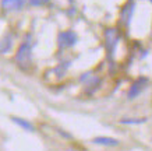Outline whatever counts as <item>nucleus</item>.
I'll use <instances>...</instances> for the list:
<instances>
[{"mask_svg":"<svg viewBox=\"0 0 152 151\" xmlns=\"http://www.w3.org/2000/svg\"><path fill=\"white\" fill-rule=\"evenodd\" d=\"M148 82H149V80H148L147 77H138L137 78V80L131 84V87H130V90H129V94H127L129 99L137 98V96L145 90V87L148 85Z\"/></svg>","mask_w":152,"mask_h":151,"instance_id":"obj_4","label":"nucleus"},{"mask_svg":"<svg viewBox=\"0 0 152 151\" xmlns=\"http://www.w3.org/2000/svg\"><path fill=\"white\" fill-rule=\"evenodd\" d=\"M11 48H13V37L10 34H7V35H4L0 39V53L6 55Z\"/></svg>","mask_w":152,"mask_h":151,"instance_id":"obj_7","label":"nucleus"},{"mask_svg":"<svg viewBox=\"0 0 152 151\" xmlns=\"http://www.w3.org/2000/svg\"><path fill=\"white\" fill-rule=\"evenodd\" d=\"M119 42V32L116 28H109L105 31V45L106 49L109 52V55H113L116 49V45Z\"/></svg>","mask_w":152,"mask_h":151,"instance_id":"obj_3","label":"nucleus"},{"mask_svg":"<svg viewBox=\"0 0 152 151\" xmlns=\"http://www.w3.org/2000/svg\"><path fill=\"white\" fill-rule=\"evenodd\" d=\"M13 119V122L14 123H17L20 126V127H23V129H25L27 132H35V126H34L29 120H25V119H21V118H15V116H13L11 118Z\"/></svg>","mask_w":152,"mask_h":151,"instance_id":"obj_8","label":"nucleus"},{"mask_svg":"<svg viewBox=\"0 0 152 151\" xmlns=\"http://www.w3.org/2000/svg\"><path fill=\"white\" fill-rule=\"evenodd\" d=\"M49 3V0H29V4L34 6V7H41V6H45Z\"/></svg>","mask_w":152,"mask_h":151,"instance_id":"obj_12","label":"nucleus"},{"mask_svg":"<svg viewBox=\"0 0 152 151\" xmlns=\"http://www.w3.org/2000/svg\"><path fill=\"white\" fill-rule=\"evenodd\" d=\"M94 144H98V146H105V147H116L119 146V140L112 137H106V136H99V137H95L92 140Z\"/></svg>","mask_w":152,"mask_h":151,"instance_id":"obj_6","label":"nucleus"},{"mask_svg":"<svg viewBox=\"0 0 152 151\" xmlns=\"http://www.w3.org/2000/svg\"><path fill=\"white\" fill-rule=\"evenodd\" d=\"M14 60H15L17 66L23 70H28L32 66V45H31V42H21V45L18 46V49L15 52Z\"/></svg>","mask_w":152,"mask_h":151,"instance_id":"obj_1","label":"nucleus"},{"mask_svg":"<svg viewBox=\"0 0 152 151\" xmlns=\"http://www.w3.org/2000/svg\"><path fill=\"white\" fill-rule=\"evenodd\" d=\"M25 4V0H1V9L6 11H18Z\"/></svg>","mask_w":152,"mask_h":151,"instance_id":"obj_5","label":"nucleus"},{"mask_svg":"<svg viewBox=\"0 0 152 151\" xmlns=\"http://www.w3.org/2000/svg\"><path fill=\"white\" fill-rule=\"evenodd\" d=\"M133 11H134V3L130 1L127 6H124V9L121 11V20H123V23H126V24L130 23V18H131V15H133Z\"/></svg>","mask_w":152,"mask_h":151,"instance_id":"obj_9","label":"nucleus"},{"mask_svg":"<svg viewBox=\"0 0 152 151\" xmlns=\"http://www.w3.org/2000/svg\"><path fill=\"white\" fill-rule=\"evenodd\" d=\"M70 67V62H63V63H60L57 67H56V71L59 74V77H63L66 73H67V70Z\"/></svg>","mask_w":152,"mask_h":151,"instance_id":"obj_10","label":"nucleus"},{"mask_svg":"<svg viewBox=\"0 0 152 151\" xmlns=\"http://www.w3.org/2000/svg\"><path fill=\"white\" fill-rule=\"evenodd\" d=\"M147 119H121L120 120V123L123 124H141L144 123Z\"/></svg>","mask_w":152,"mask_h":151,"instance_id":"obj_11","label":"nucleus"},{"mask_svg":"<svg viewBox=\"0 0 152 151\" xmlns=\"http://www.w3.org/2000/svg\"><path fill=\"white\" fill-rule=\"evenodd\" d=\"M78 42V35L73 31V29H67V31H61L57 35V46L60 49H69L77 45Z\"/></svg>","mask_w":152,"mask_h":151,"instance_id":"obj_2","label":"nucleus"}]
</instances>
